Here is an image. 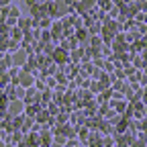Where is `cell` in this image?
<instances>
[{
    "label": "cell",
    "instance_id": "cell-1",
    "mask_svg": "<svg viewBox=\"0 0 147 147\" xmlns=\"http://www.w3.org/2000/svg\"><path fill=\"white\" fill-rule=\"evenodd\" d=\"M33 2H35V0H27V4H33Z\"/></svg>",
    "mask_w": 147,
    "mask_h": 147
}]
</instances>
